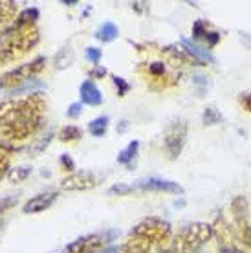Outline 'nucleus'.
Wrapping results in <instances>:
<instances>
[{"label": "nucleus", "mask_w": 251, "mask_h": 253, "mask_svg": "<svg viewBox=\"0 0 251 253\" xmlns=\"http://www.w3.org/2000/svg\"><path fill=\"white\" fill-rule=\"evenodd\" d=\"M138 151H139V141L134 139V141H130V143L118 154V162H120L121 165H126L128 169H134L132 165H134V160L138 156Z\"/></svg>", "instance_id": "21"}, {"label": "nucleus", "mask_w": 251, "mask_h": 253, "mask_svg": "<svg viewBox=\"0 0 251 253\" xmlns=\"http://www.w3.org/2000/svg\"><path fill=\"white\" fill-rule=\"evenodd\" d=\"M183 46V50L187 51L189 55H193L195 59H198V61H202L204 64H208V63H214V57L209 53L208 50H204L202 46H198L196 42H193V41H189V39H182L180 41Z\"/></svg>", "instance_id": "17"}, {"label": "nucleus", "mask_w": 251, "mask_h": 253, "mask_svg": "<svg viewBox=\"0 0 251 253\" xmlns=\"http://www.w3.org/2000/svg\"><path fill=\"white\" fill-rule=\"evenodd\" d=\"M220 37L222 35L218 32L209 30V24L206 20H195V24H193V39H195L196 42H204V44H208V48H214L220 42Z\"/></svg>", "instance_id": "11"}, {"label": "nucleus", "mask_w": 251, "mask_h": 253, "mask_svg": "<svg viewBox=\"0 0 251 253\" xmlns=\"http://www.w3.org/2000/svg\"><path fill=\"white\" fill-rule=\"evenodd\" d=\"M46 64H48L46 57H44V55H39V57L32 59L30 63L20 64V66H17V68H13V70H7L6 74L0 76V90H7V92H9V90L17 88L20 84H24L26 81H30V79H33L35 76H39V74L46 68Z\"/></svg>", "instance_id": "3"}, {"label": "nucleus", "mask_w": 251, "mask_h": 253, "mask_svg": "<svg viewBox=\"0 0 251 253\" xmlns=\"http://www.w3.org/2000/svg\"><path fill=\"white\" fill-rule=\"evenodd\" d=\"M63 4H66V6H74L76 2H74V0H63Z\"/></svg>", "instance_id": "45"}, {"label": "nucleus", "mask_w": 251, "mask_h": 253, "mask_svg": "<svg viewBox=\"0 0 251 253\" xmlns=\"http://www.w3.org/2000/svg\"><path fill=\"white\" fill-rule=\"evenodd\" d=\"M32 174V167H13L9 169L7 172V180L11 182V184H20V182H24L26 178Z\"/></svg>", "instance_id": "25"}, {"label": "nucleus", "mask_w": 251, "mask_h": 253, "mask_svg": "<svg viewBox=\"0 0 251 253\" xmlns=\"http://www.w3.org/2000/svg\"><path fill=\"white\" fill-rule=\"evenodd\" d=\"M211 226H213V237H216L220 248H229L235 244V231H233V228L229 226V222H227L224 216L216 215Z\"/></svg>", "instance_id": "10"}, {"label": "nucleus", "mask_w": 251, "mask_h": 253, "mask_svg": "<svg viewBox=\"0 0 251 253\" xmlns=\"http://www.w3.org/2000/svg\"><path fill=\"white\" fill-rule=\"evenodd\" d=\"M239 237H240V242H242L248 250H251V224H248V226H244L242 229H239Z\"/></svg>", "instance_id": "34"}, {"label": "nucleus", "mask_w": 251, "mask_h": 253, "mask_svg": "<svg viewBox=\"0 0 251 253\" xmlns=\"http://www.w3.org/2000/svg\"><path fill=\"white\" fill-rule=\"evenodd\" d=\"M46 84H44L41 79H37V77H33V79H30V81H26L24 84H20V86H17V88L9 90L7 94H9V97H17L19 94H33V92H39L41 88H44Z\"/></svg>", "instance_id": "22"}, {"label": "nucleus", "mask_w": 251, "mask_h": 253, "mask_svg": "<svg viewBox=\"0 0 251 253\" xmlns=\"http://www.w3.org/2000/svg\"><path fill=\"white\" fill-rule=\"evenodd\" d=\"M59 193L57 191H44V193H39V195L32 196L28 202L22 206V213L26 215H37V213H42L48 208L53 206V202L57 200Z\"/></svg>", "instance_id": "9"}, {"label": "nucleus", "mask_w": 251, "mask_h": 253, "mask_svg": "<svg viewBox=\"0 0 251 253\" xmlns=\"http://www.w3.org/2000/svg\"><path fill=\"white\" fill-rule=\"evenodd\" d=\"M187 132L189 125L183 120H174L167 125L164 134V149L169 160H176L182 154L183 145L187 141Z\"/></svg>", "instance_id": "5"}, {"label": "nucleus", "mask_w": 251, "mask_h": 253, "mask_svg": "<svg viewBox=\"0 0 251 253\" xmlns=\"http://www.w3.org/2000/svg\"><path fill=\"white\" fill-rule=\"evenodd\" d=\"M130 235L134 237H141L147 239L152 246H164L167 242L172 241V228L170 224L164 218H158V216H147L143 220H139L134 228H132Z\"/></svg>", "instance_id": "2"}, {"label": "nucleus", "mask_w": 251, "mask_h": 253, "mask_svg": "<svg viewBox=\"0 0 251 253\" xmlns=\"http://www.w3.org/2000/svg\"><path fill=\"white\" fill-rule=\"evenodd\" d=\"M107 74H108L107 68L101 66V64H97V66H94V68L90 70V79H105Z\"/></svg>", "instance_id": "39"}, {"label": "nucleus", "mask_w": 251, "mask_h": 253, "mask_svg": "<svg viewBox=\"0 0 251 253\" xmlns=\"http://www.w3.org/2000/svg\"><path fill=\"white\" fill-rule=\"evenodd\" d=\"M59 164L63 167L64 171H70V172H76V162L72 160L70 154H61V158H59Z\"/></svg>", "instance_id": "35"}, {"label": "nucleus", "mask_w": 251, "mask_h": 253, "mask_svg": "<svg viewBox=\"0 0 251 253\" xmlns=\"http://www.w3.org/2000/svg\"><path fill=\"white\" fill-rule=\"evenodd\" d=\"M121 253H125V252H121Z\"/></svg>", "instance_id": "46"}, {"label": "nucleus", "mask_w": 251, "mask_h": 253, "mask_svg": "<svg viewBox=\"0 0 251 253\" xmlns=\"http://www.w3.org/2000/svg\"><path fill=\"white\" fill-rule=\"evenodd\" d=\"M94 37L101 42H112L120 37V28L114 24V22H103V24L97 28V32L94 33Z\"/></svg>", "instance_id": "19"}, {"label": "nucleus", "mask_w": 251, "mask_h": 253, "mask_svg": "<svg viewBox=\"0 0 251 253\" xmlns=\"http://www.w3.org/2000/svg\"><path fill=\"white\" fill-rule=\"evenodd\" d=\"M84 55H86V59L90 61V63L97 66L101 57H103V51H101L99 48H95V46H88L86 50H84Z\"/></svg>", "instance_id": "32"}, {"label": "nucleus", "mask_w": 251, "mask_h": 253, "mask_svg": "<svg viewBox=\"0 0 251 253\" xmlns=\"http://www.w3.org/2000/svg\"><path fill=\"white\" fill-rule=\"evenodd\" d=\"M193 83L196 84V92H198V95H206V90H208L209 86V81L206 76H195V79H193Z\"/></svg>", "instance_id": "33"}, {"label": "nucleus", "mask_w": 251, "mask_h": 253, "mask_svg": "<svg viewBox=\"0 0 251 253\" xmlns=\"http://www.w3.org/2000/svg\"><path fill=\"white\" fill-rule=\"evenodd\" d=\"M231 213L235 216V224H237V229H242L244 226H248V215H250V204H248V198L244 195L235 196L231 200Z\"/></svg>", "instance_id": "14"}, {"label": "nucleus", "mask_w": 251, "mask_h": 253, "mask_svg": "<svg viewBox=\"0 0 251 253\" xmlns=\"http://www.w3.org/2000/svg\"><path fill=\"white\" fill-rule=\"evenodd\" d=\"M213 239V226L208 222H195L182 228L172 237V248L178 253L200 252L204 244Z\"/></svg>", "instance_id": "1"}, {"label": "nucleus", "mask_w": 251, "mask_h": 253, "mask_svg": "<svg viewBox=\"0 0 251 253\" xmlns=\"http://www.w3.org/2000/svg\"><path fill=\"white\" fill-rule=\"evenodd\" d=\"M239 105L244 108L246 112L251 114V92H242V94L239 95Z\"/></svg>", "instance_id": "37"}, {"label": "nucleus", "mask_w": 251, "mask_h": 253, "mask_svg": "<svg viewBox=\"0 0 251 253\" xmlns=\"http://www.w3.org/2000/svg\"><path fill=\"white\" fill-rule=\"evenodd\" d=\"M17 202H19V196H4V198H0V215H4L6 211H9L11 208H15L17 206Z\"/></svg>", "instance_id": "31"}, {"label": "nucleus", "mask_w": 251, "mask_h": 253, "mask_svg": "<svg viewBox=\"0 0 251 253\" xmlns=\"http://www.w3.org/2000/svg\"><path fill=\"white\" fill-rule=\"evenodd\" d=\"M7 172H9V160L4 152L0 151V180L4 176H7Z\"/></svg>", "instance_id": "38"}, {"label": "nucleus", "mask_w": 251, "mask_h": 253, "mask_svg": "<svg viewBox=\"0 0 251 253\" xmlns=\"http://www.w3.org/2000/svg\"><path fill=\"white\" fill-rule=\"evenodd\" d=\"M158 253H178V252H176L172 246H169V248H160V250H158Z\"/></svg>", "instance_id": "43"}, {"label": "nucleus", "mask_w": 251, "mask_h": 253, "mask_svg": "<svg viewBox=\"0 0 251 253\" xmlns=\"http://www.w3.org/2000/svg\"><path fill=\"white\" fill-rule=\"evenodd\" d=\"M70 63H72V51H70L68 48H64V50H61L57 53V57H55L57 68H66Z\"/></svg>", "instance_id": "30"}, {"label": "nucleus", "mask_w": 251, "mask_h": 253, "mask_svg": "<svg viewBox=\"0 0 251 253\" xmlns=\"http://www.w3.org/2000/svg\"><path fill=\"white\" fill-rule=\"evenodd\" d=\"M99 176H95L92 171H76L70 172L68 176L61 180V189L63 191H88L99 185Z\"/></svg>", "instance_id": "7"}, {"label": "nucleus", "mask_w": 251, "mask_h": 253, "mask_svg": "<svg viewBox=\"0 0 251 253\" xmlns=\"http://www.w3.org/2000/svg\"><path fill=\"white\" fill-rule=\"evenodd\" d=\"M136 191V187L130 184H114L108 187L107 195L108 196H126V195H132Z\"/></svg>", "instance_id": "27"}, {"label": "nucleus", "mask_w": 251, "mask_h": 253, "mask_svg": "<svg viewBox=\"0 0 251 253\" xmlns=\"http://www.w3.org/2000/svg\"><path fill=\"white\" fill-rule=\"evenodd\" d=\"M0 151H2V152H19L20 151V149H19V147H15V145H13V143H11V141H6V139H0Z\"/></svg>", "instance_id": "40"}, {"label": "nucleus", "mask_w": 251, "mask_h": 253, "mask_svg": "<svg viewBox=\"0 0 251 253\" xmlns=\"http://www.w3.org/2000/svg\"><path fill=\"white\" fill-rule=\"evenodd\" d=\"M112 83H114V86H116V90H118V95H120V97L126 95L132 88L130 83L126 81V79H123V77H120V76H112Z\"/></svg>", "instance_id": "29"}, {"label": "nucleus", "mask_w": 251, "mask_h": 253, "mask_svg": "<svg viewBox=\"0 0 251 253\" xmlns=\"http://www.w3.org/2000/svg\"><path fill=\"white\" fill-rule=\"evenodd\" d=\"M17 4L11 0H2L0 2V33L6 32L7 28L17 19Z\"/></svg>", "instance_id": "15"}, {"label": "nucleus", "mask_w": 251, "mask_h": 253, "mask_svg": "<svg viewBox=\"0 0 251 253\" xmlns=\"http://www.w3.org/2000/svg\"><path fill=\"white\" fill-rule=\"evenodd\" d=\"M42 120H17L7 121V123H0V136L6 141H22V139L32 138L33 134L42 126Z\"/></svg>", "instance_id": "6"}, {"label": "nucleus", "mask_w": 251, "mask_h": 253, "mask_svg": "<svg viewBox=\"0 0 251 253\" xmlns=\"http://www.w3.org/2000/svg\"><path fill=\"white\" fill-rule=\"evenodd\" d=\"M126 128H128V121H126V120L120 121V123H118V126H116V130H118L120 134L126 132Z\"/></svg>", "instance_id": "41"}, {"label": "nucleus", "mask_w": 251, "mask_h": 253, "mask_svg": "<svg viewBox=\"0 0 251 253\" xmlns=\"http://www.w3.org/2000/svg\"><path fill=\"white\" fill-rule=\"evenodd\" d=\"M39 9L37 7H26V9H22V11L17 15V19H15V22H13L11 26H15V28H28V26H35V22L39 20Z\"/></svg>", "instance_id": "20"}, {"label": "nucleus", "mask_w": 251, "mask_h": 253, "mask_svg": "<svg viewBox=\"0 0 251 253\" xmlns=\"http://www.w3.org/2000/svg\"><path fill=\"white\" fill-rule=\"evenodd\" d=\"M152 244L147 239H141V237H134V235H130L128 237V241L123 244V252L125 253H149L151 252Z\"/></svg>", "instance_id": "18"}, {"label": "nucleus", "mask_w": 251, "mask_h": 253, "mask_svg": "<svg viewBox=\"0 0 251 253\" xmlns=\"http://www.w3.org/2000/svg\"><path fill=\"white\" fill-rule=\"evenodd\" d=\"M24 55H26V51L20 50L19 46L2 44L0 46V68H2V66H7V64L17 63V61H20Z\"/></svg>", "instance_id": "16"}, {"label": "nucleus", "mask_w": 251, "mask_h": 253, "mask_svg": "<svg viewBox=\"0 0 251 253\" xmlns=\"http://www.w3.org/2000/svg\"><path fill=\"white\" fill-rule=\"evenodd\" d=\"M220 121H222V114H220L214 107H208L204 112H202V123H204L206 126L218 125Z\"/></svg>", "instance_id": "26"}, {"label": "nucleus", "mask_w": 251, "mask_h": 253, "mask_svg": "<svg viewBox=\"0 0 251 253\" xmlns=\"http://www.w3.org/2000/svg\"><path fill=\"white\" fill-rule=\"evenodd\" d=\"M136 191H152V193H172V195H183V187L178 182L165 180V178H141L134 184Z\"/></svg>", "instance_id": "8"}, {"label": "nucleus", "mask_w": 251, "mask_h": 253, "mask_svg": "<svg viewBox=\"0 0 251 253\" xmlns=\"http://www.w3.org/2000/svg\"><path fill=\"white\" fill-rule=\"evenodd\" d=\"M132 7H134V9H136V11H143V9H149V6H147V2H134V4H132Z\"/></svg>", "instance_id": "42"}, {"label": "nucleus", "mask_w": 251, "mask_h": 253, "mask_svg": "<svg viewBox=\"0 0 251 253\" xmlns=\"http://www.w3.org/2000/svg\"><path fill=\"white\" fill-rule=\"evenodd\" d=\"M53 136H55V134H53V130H48V132H46V136H42V138L39 139L37 143H35V145L30 149V151H32V154H41V152H42L44 149H46V147L51 143Z\"/></svg>", "instance_id": "28"}, {"label": "nucleus", "mask_w": 251, "mask_h": 253, "mask_svg": "<svg viewBox=\"0 0 251 253\" xmlns=\"http://www.w3.org/2000/svg\"><path fill=\"white\" fill-rule=\"evenodd\" d=\"M83 138V130L77 125H66L59 130V139L63 143H72V141H79Z\"/></svg>", "instance_id": "24"}, {"label": "nucleus", "mask_w": 251, "mask_h": 253, "mask_svg": "<svg viewBox=\"0 0 251 253\" xmlns=\"http://www.w3.org/2000/svg\"><path fill=\"white\" fill-rule=\"evenodd\" d=\"M162 53L169 59L170 63H174V66H178V64H187V66H208V64H204L202 61L193 57V55H189L183 48H178V46H165V48H162Z\"/></svg>", "instance_id": "12"}, {"label": "nucleus", "mask_w": 251, "mask_h": 253, "mask_svg": "<svg viewBox=\"0 0 251 253\" xmlns=\"http://www.w3.org/2000/svg\"><path fill=\"white\" fill-rule=\"evenodd\" d=\"M79 95H81L83 105H90V107L103 105V94H101V90L97 88V84L92 79L83 81V84L79 86Z\"/></svg>", "instance_id": "13"}, {"label": "nucleus", "mask_w": 251, "mask_h": 253, "mask_svg": "<svg viewBox=\"0 0 251 253\" xmlns=\"http://www.w3.org/2000/svg\"><path fill=\"white\" fill-rule=\"evenodd\" d=\"M174 206L176 208H183V206H185V200H176Z\"/></svg>", "instance_id": "44"}, {"label": "nucleus", "mask_w": 251, "mask_h": 253, "mask_svg": "<svg viewBox=\"0 0 251 253\" xmlns=\"http://www.w3.org/2000/svg\"><path fill=\"white\" fill-rule=\"evenodd\" d=\"M108 118L107 116H99V118H95L88 123V132L95 136V138H101V136H105L108 130Z\"/></svg>", "instance_id": "23"}, {"label": "nucleus", "mask_w": 251, "mask_h": 253, "mask_svg": "<svg viewBox=\"0 0 251 253\" xmlns=\"http://www.w3.org/2000/svg\"><path fill=\"white\" fill-rule=\"evenodd\" d=\"M83 114V103H72L66 110V116H68L70 120H77V118H81Z\"/></svg>", "instance_id": "36"}, {"label": "nucleus", "mask_w": 251, "mask_h": 253, "mask_svg": "<svg viewBox=\"0 0 251 253\" xmlns=\"http://www.w3.org/2000/svg\"><path fill=\"white\" fill-rule=\"evenodd\" d=\"M118 229H107L103 233H92L86 237H81L77 241L70 242L61 253H99L101 248L114 242L118 239Z\"/></svg>", "instance_id": "4"}]
</instances>
